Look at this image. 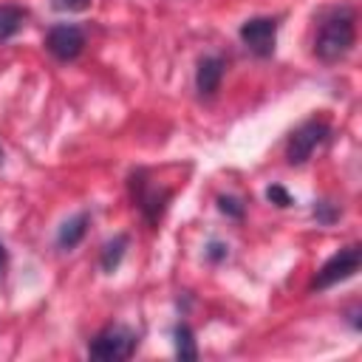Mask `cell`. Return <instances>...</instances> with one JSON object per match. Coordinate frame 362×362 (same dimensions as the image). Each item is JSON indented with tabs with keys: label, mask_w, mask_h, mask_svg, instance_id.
<instances>
[{
	"label": "cell",
	"mask_w": 362,
	"mask_h": 362,
	"mask_svg": "<svg viewBox=\"0 0 362 362\" xmlns=\"http://www.w3.org/2000/svg\"><path fill=\"white\" fill-rule=\"evenodd\" d=\"M354 37H356L354 11L345 8V6L342 8H334L320 23V31H317V40H314V54L322 62H339L354 48Z\"/></svg>",
	"instance_id": "6da1fadb"
},
{
	"label": "cell",
	"mask_w": 362,
	"mask_h": 362,
	"mask_svg": "<svg viewBox=\"0 0 362 362\" xmlns=\"http://www.w3.org/2000/svg\"><path fill=\"white\" fill-rule=\"evenodd\" d=\"M136 342L139 337L124 328V325H110L105 328L93 342H90V356L93 359H102V362H119V359H127L133 351H136Z\"/></svg>",
	"instance_id": "7a4b0ae2"
},
{
	"label": "cell",
	"mask_w": 362,
	"mask_h": 362,
	"mask_svg": "<svg viewBox=\"0 0 362 362\" xmlns=\"http://www.w3.org/2000/svg\"><path fill=\"white\" fill-rule=\"evenodd\" d=\"M328 139V124L320 119H308L305 124H300L286 144V161L288 164H305L311 158V153Z\"/></svg>",
	"instance_id": "3957f363"
},
{
	"label": "cell",
	"mask_w": 362,
	"mask_h": 362,
	"mask_svg": "<svg viewBox=\"0 0 362 362\" xmlns=\"http://www.w3.org/2000/svg\"><path fill=\"white\" fill-rule=\"evenodd\" d=\"M130 192H133L136 206H139L141 215L147 218V223H158V218H161V212H164V206H167V201H170V192L153 187V184L147 181V173H144V170H139V173L130 175Z\"/></svg>",
	"instance_id": "277c9868"
},
{
	"label": "cell",
	"mask_w": 362,
	"mask_h": 362,
	"mask_svg": "<svg viewBox=\"0 0 362 362\" xmlns=\"http://www.w3.org/2000/svg\"><path fill=\"white\" fill-rule=\"evenodd\" d=\"M359 263H362V249H359V246H345V249H339V252L317 272V280H314L311 288L322 291V288H328V286H334V283L348 280V277L359 269Z\"/></svg>",
	"instance_id": "5b68a950"
},
{
	"label": "cell",
	"mask_w": 362,
	"mask_h": 362,
	"mask_svg": "<svg viewBox=\"0 0 362 362\" xmlns=\"http://www.w3.org/2000/svg\"><path fill=\"white\" fill-rule=\"evenodd\" d=\"M240 40L243 45L257 54V57H272L274 42H277V20L272 17H252L240 25Z\"/></svg>",
	"instance_id": "8992f818"
},
{
	"label": "cell",
	"mask_w": 362,
	"mask_h": 362,
	"mask_svg": "<svg viewBox=\"0 0 362 362\" xmlns=\"http://www.w3.org/2000/svg\"><path fill=\"white\" fill-rule=\"evenodd\" d=\"M45 48H48L57 59L71 62V59H76V57L82 54V48H85V34H82L79 25L59 23V25H54V28L45 34Z\"/></svg>",
	"instance_id": "52a82bcc"
},
{
	"label": "cell",
	"mask_w": 362,
	"mask_h": 362,
	"mask_svg": "<svg viewBox=\"0 0 362 362\" xmlns=\"http://www.w3.org/2000/svg\"><path fill=\"white\" fill-rule=\"evenodd\" d=\"M223 76V59L221 57H204L195 71V88L201 96H212Z\"/></svg>",
	"instance_id": "ba28073f"
},
{
	"label": "cell",
	"mask_w": 362,
	"mask_h": 362,
	"mask_svg": "<svg viewBox=\"0 0 362 362\" xmlns=\"http://www.w3.org/2000/svg\"><path fill=\"white\" fill-rule=\"evenodd\" d=\"M88 212H79V215H74L71 221H65L62 226H59V235H57V246L59 249H74L82 238H85V229H88Z\"/></svg>",
	"instance_id": "9c48e42d"
},
{
	"label": "cell",
	"mask_w": 362,
	"mask_h": 362,
	"mask_svg": "<svg viewBox=\"0 0 362 362\" xmlns=\"http://www.w3.org/2000/svg\"><path fill=\"white\" fill-rule=\"evenodd\" d=\"M23 20H25V11L20 6H11V3L0 6V42L14 37L23 28Z\"/></svg>",
	"instance_id": "30bf717a"
},
{
	"label": "cell",
	"mask_w": 362,
	"mask_h": 362,
	"mask_svg": "<svg viewBox=\"0 0 362 362\" xmlns=\"http://www.w3.org/2000/svg\"><path fill=\"white\" fill-rule=\"evenodd\" d=\"M124 249H127V235H116L113 240L105 243V249H102V269H105L107 274L119 269V263H122V257H124Z\"/></svg>",
	"instance_id": "8fae6325"
},
{
	"label": "cell",
	"mask_w": 362,
	"mask_h": 362,
	"mask_svg": "<svg viewBox=\"0 0 362 362\" xmlns=\"http://www.w3.org/2000/svg\"><path fill=\"white\" fill-rule=\"evenodd\" d=\"M173 337H175V356L178 359H195L198 356V348H195V337H192V328L189 325H175V331H173Z\"/></svg>",
	"instance_id": "7c38bea8"
},
{
	"label": "cell",
	"mask_w": 362,
	"mask_h": 362,
	"mask_svg": "<svg viewBox=\"0 0 362 362\" xmlns=\"http://www.w3.org/2000/svg\"><path fill=\"white\" fill-rule=\"evenodd\" d=\"M218 209L223 215H229V218H243V204L238 198H232V195H221L218 198Z\"/></svg>",
	"instance_id": "4fadbf2b"
},
{
	"label": "cell",
	"mask_w": 362,
	"mask_h": 362,
	"mask_svg": "<svg viewBox=\"0 0 362 362\" xmlns=\"http://www.w3.org/2000/svg\"><path fill=\"white\" fill-rule=\"evenodd\" d=\"M314 218H317L320 223H334V221L339 218V209H337L334 204H328V201H320V204L314 206Z\"/></svg>",
	"instance_id": "5bb4252c"
},
{
	"label": "cell",
	"mask_w": 362,
	"mask_h": 362,
	"mask_svg": "<svg viewBox=\"0 0 362 362\" xmlns=\"http://www.w3.org/2000/svg\"><path fill=\"white\" fill-rule=\"evenodd\" d=\"M54 11H85L90 0H51Z\"/></svg>",
	"instance_id": "9a60e30c"
},
{
	"label": "cell",
	"mask_w": 362,
	"mask_h": 362,
	"mask_svg": "<svg viewBox=\"0 0 362 362\" xmlns=\"http://www.w3.org/2000/svg\"><path fill=\"white\" fill-rule=\"evenodd\" d=\"M266 198H269L272 204H277V206H288V204H291V195H288L283 187H277V184H272V187L266 189Z\"/></svg>",
	"instance_id": "2e32d148"
},
{
	"label": "cell",
	"mask_w": 362,
	"mask_h": 362,
	"mask_svg": "<svg viewBox=\"0 0 362 362\" xmlns=\"http://www.w3.org/2000/svg\"><path fill=\"white\" fill-rule=\"evenodd\" d=\"M212 260H223L226 255H229V249L223 246V243H209V252H206Z\"/></svg>",
	"instance_id": "e0dca14e"
},
{
	"label": "cell",
	"mask_w": 362,
	"mask_h": 362,
	"mask_svg": "<svg viewBox=\"0 0 362 362\" xmlns=\"http://www.w3.org/2000/svg\"><path fill=\"white\" fill-rule=\"evenodd\" d=\"M3 263H6V249H3V243H0V269H3Z\"/></svg>",
	"instance_id": "ac0fdd59"
}]
</instances>
